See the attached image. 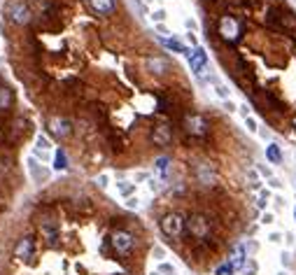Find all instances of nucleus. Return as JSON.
<instances>
[{"label": "nucleus", "mask_w": 296, "mask_h": 275, "mask_svg": "<svg viewBox=\"0 0 296 275\" xmlns=\"http://www.w3.org/2000/svg\"><path fill=\"white\" fill-rule=\"evenodd\" d=\"M184 229L189 231V236H193L196 240H206L210 236V222H208L203 215H191L187 217V226Z\"/></svg>", "instance_id": "f257e3e1"}, {"label": "nucleus", "mask_w": 296, "mask_h": 275, "mask_svg": "<svg viewBox=\"0 0 296 275\" xmlns=\"http://www.w3.org/2000/svg\"><path fill=\"white\" fill-rule=\"evenodd\" d=\"M184 226H187V219L182 217V215H177V212H170V215H166V217L161 219V231L170 238L182 236Z\"/></svg>", "instance_id": "f03ea898"}, {"label": "nucleus", "mask_w": 296, "mask_h": 275, "mask_svg": "<svg viewBox=\"0 0 296 275\" xmlns=\"http://www.w3.org/2000/svg\"><path fill=\"white\" fill-rule=\"evenodd\" d=\"M110 240H112L115 252H119V254H131V252H133L135 240H133V236H131L129 231H115Z\"/></svg>", "instance_id": "7ed1b4c3"}, {"label": "nucleus", "mask_w": 296, "mask_h": 275, "mask_svg": "<svg viewBox=\"0 0 296 275\" xmlns=\"http://www.w3.org/2000/svg\"><path fill=\"white\" fill-rule=\"evenodd\" d=\"M184 131H187L189 135H193V138H206L208 135V122H206V117H201V115H191L184 119Z\"/></svg>", "instance_id": "20e7f679"}, {"label": "nucleus", "mask_w": 296, "mask_h": 275, "mask_svg": "<svg viewBox=\"0 0 296 275\" xmlns=\"http://www.w3.org/2000/svg\"><path fill=\"white\" fill-rule=\"evenodd\" d=\"M7 14H10V19H12L14 24H19V26L31 21V10H28V5L24 3V0H14V3H10Z\"/></svg>", "instance_id": "39448f33"}, {"label": "nucleus", "mask_w": 296, "mask_h": 275, "mask_svg": "<svg viewBox=\"0 0 296 275\" xmlns=\"http://www.w3.org/2000/svg\"><path fill=\"white\" fill-rule=\"evenodd\" d=\"M219 33H222L226 40L236 42V40L240 38V33H243V26L233 19V17H224V19H222V24H219Z\"/></svg>", "instance_id": "423d86ee"}, {"label": "nucleus", "mask_w": 296, "mask_h": 275, "mask_svg": "<svg viewBox=\"0 0 296 275\" xmlns=\"http://www.w3.org/2000/svg\"><path fill=\"white\" fill-rule=\"evenodd\" d=\"M152 140H154V145H159V147L170 145V140H173V131H170V126H168V124L154 126V131H152Z\"/></svg>", "instance_id": "0eeeda50"}, {"label": "nucleus", "mask_w": 296, "mask_h": 275, "mask_svg": "<svg viewBox=\"0 0 296 275\" xmlns=\"http://www.w3.org/2000/svg\"><path fill=\"white\" fill-rule=\"evenodd\" d=\"M189 65H191V70L196 72V75H201L208 65V54L201 49V47H196V49L189 54Z\"/></svg>", "instance_id": "6e6552de"}, {"label": "nucleus", "mask_w": 296, "mask_h": 275, "mask_svg": "<svg viewBox=\"0 0 296 275\" xmlns=\"http://www.w3.org/2000/svg\"><path fill=\"white\" fill-rule=\"evenodd\" d=\"M49 131H52L56 138H68L72 133V126L68 119H52L49 122Z\"/></svg>", "instance_id": "1a4fd4ad"}, {"label": "nucleus", "mask_w": 296, "mask_h": 275, "mask_svg": "<svg viewBox=\"0 0 296 275\" xmlns=\"http://www.w3.org/2000/svg\"><path fill=\"white\" fill-rule=\"evenodd\" d=\"M31 254H33V238L26 236L14 245V256H17V259H28Z\"/></svg>", "instance_id": "9d476101"}, {"label": "nucleus", "mask_w": 296, "mask_h": 275, "mask_svg": "<svg viewBox=\"0 0 296 275\" xmlns=\"http://www.w3.org/2000/svg\"><path fill=\"white\" fill-rule=\"evenodd\" d=\"M91 10L98 14H112L115 12V0H89Z\"/></svg>", "instance_id": "9b49d317"}, {"label": "nucleus", "mask_w": 296, "mask_h": 275, "mask_svg": "<svg viewBox=\"0 0 296 275\" xmlns=\"http://www.w3.org/2000/svg\"><path fill=\"white\" fill-rule=\"evenodd\" d=\"M229 263H231V266H233V268H236V270H238V268H243V263H245V250H243V247H240V245H238V247H236V250H233V254H231V261H229Z\"/></svg>", "instance_id": "f8f14e48"}, {"label": "nucleus", "mask_w": 296, "mask_h": 275, "mask_svg": "<svg viewBox=\"0 0 296 275\" xmlns=\"http://www.w3.org/2000/svg\"><path fill=\"white\" fill-rule=\"evenodd\" d=\"M266 156H268L270 163H280V161H282V152H280L277 145H268V147H266Z\"/></svg>", "instance_id": "ddd939ff"}, {"label": "nucleus", "mask_w": 296, "mask_h": 275, "mask_svg": "<svg viewBox=\"0 0 296 275\" xmlns=\"http://www.w3.org/2000/svg\"><path fill=\"white\" fill-rule=\"evenodd\" d=\"M10 103H12V94H10V89H5V86L0 84V110H7Z\"/></svg>", "instance_id": "4468645a"}, {"label": "nucleus", "mask_w": 296, "mask_h": 275, "mask_svg": "<svg viewBox=\"0 0 296 275\" xmlns=\"http://www.w3.org/2000/svg\"><path fill=\"white\" fill-rule=\"evenodd\" d=\"M54 168H56V170H65V168H68V159H65V154L61 152V149L56 152V163H54Z\"/></svg>", "instance_id": "2eb2a0df"}, {"label": "nucleus", "mask_w": 296, "mask_h": 275, "mask_svg": "<svg viewBox=\"0 0 296 275\" xmlns=\"http://www.w3.org/2000/svg\"><path fill=\"white\" fill-rule=\"evenodd\" d=\"M166 47L173 51H187V47L182 45V42H177V40H166Z\"/></svg>", "instance_id": "dca6fc26"}, {"label": "nucleus", "mask_w": 296, "mask_h": 275, "mask_svg": "<svg viewBox=\"0 0 296 275\" xmlns=\"http://www.w3.org/2000/svg\"><path fill=\"white\" fill-rule=\"evenodd\" d=\"M233 270H236V268H233L231 263L226 261V263H222V266H219V268H217V270H215V273H217V275H231V273H233Z\"/></svg>", "instance_id": "f3484780"}, {"label": "nucleus", "mask_w": 296, "mask_h": 275, "mask_svg": "<svg viewBox=\"0 0 296 275\" xmlns=\"http://www.w3.org/2000/svg\"><path fill=\"white\" fill-rule=\"evenodd\" d=\"M156 168H159V170H161V173H166V168H168V159H156Z\"/></svg>", "instance_id": "a211bd4d"}, {"label": "nucleus", "mask_w": 296, "mask_h": 275, "mask_svg": "<svg viewBox=\"0 0 296 275\" xmlns=\"http://www.w3.org/2000/svg\"><path fill=\"white\" fill-rule=\"evenodd\" d=\"M38 147L47 149V147H49V140H47V138H42V135H40V138H38Z\"/></svg>", "instance_id": "6ab92c4d"}, {"label": "nucleus", "mask_w": 296, "mask_h": 275, "mask_svg": "<svg viewBox=\"0 0 296 275\" xmlns=\"http://www.w3.org/2000/svg\"><path fill=\"white\" fill-rule=\"evenodd\" d=\"M247 126H250V131H257V124H254V119H247Z\"/></svg>", "instance_id": "aec40b11"}, {"label": "nucleus", "mask_w": 296, "mask_h": 275, "mask_svg": "<svg viewBox=\"0 0 296 275\" xmlns=\"http://www.w3.org/2000/svg\"><path fill=\"white\" fill-rule=\"evenodd\" d=\"M0 84H3V77H0Z\"/></svg>", "instance_id": "412c9836"}, {"label": "nucleus", "mask_w": 296, "mask_h": 275, "mask_svg": "<svg viewBox=\"0 0 296 275\" xmlns=\"http://www.w3.org/2000/svg\"><path fill=\"white\" fill-rule=\"evenodd\" d=\"M119 275H126V273H119Z\"/></svg>", "instance_id": "4be33fe9"}]
</instances>
